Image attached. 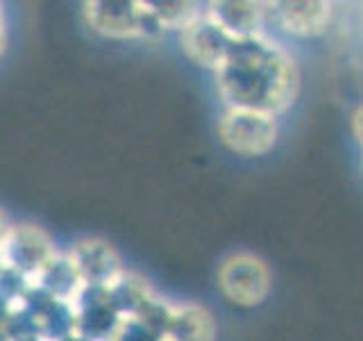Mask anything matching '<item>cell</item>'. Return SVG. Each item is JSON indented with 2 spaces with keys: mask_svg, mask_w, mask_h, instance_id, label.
<instances>
[{
  "mask_svg": "<svg viewBox=\"0 0 363 341\" xmlns=\"http://www.w3.org/2000/svg\"><path fill=\"white\" fill-rule=\"evenodd\" d=\"M5 264L18 276H37L55 259V248L45 232L34 225H11V232L0 250Z\"/></svg>",
  "mask_w": 363,
  "mask_h": 341,
  "instance_id": "cell-5",
  "label": "cell"
},
{
  "mask_svg": "<svg viewBox=\"0 0 363 341\" xmlns=\"http://www.w3.org/2000/svg\"><path fill=\"white\" fill-rule=\"evenodd\" d=\"M259 3H211L207 14L232 37H252L261 32L266 9Z\"/></svg>",
  "mask_w": 363,
  "mask_h": 341,
  "instance_id": "cell-10",
  "label": "cell"
},
{
  "mask_svg": "<svg viewBox=\"0 0 363 341\" xmlns=\"http://www.w3.org/2000/svg\"><path fill=\"white\" fill-rule=\"evenodd\" d=\"M270 14L279 26L298 37H313L320 34L332 18L329 3H272Z\"/></svg>",
  "mask_w": 363,
  "mask_h": 341,
  "instance_id": "cell-8",
  "label": "cell"
},
{
  "mask_svg": "<svg viewBox=\"0 0 363 341\" xmlns=\"http://www.w3.org/2000/svg\"><path fill=\"white\" fill-rule=\"evenodd\" d=\"M218 136L232 153L261 157L277 144L279 125L272 114L255 109H227L218 121Z\"/></svg>",
  "mask_w": 363,
  "mask_h": 341,
  "instance_id": "cell-2",
  "label": "cell"
},
{
  "mask_svg": "<svg viewBox=\"0 0 363 341\" xmlns=\"http://www.w3.org/2000/svg\"><path fill=\"white\" fill-rule=\"evenodd\" d=\"M216 323L200 305L182 303L170 307L166 341H213Z\"/></svg>",
  "mask_w": 363,
  "mask_h": 341,
  "instance_id": "cell-9",
  "label": "cell"
},
{
  "mask_svg": "<svg viewBox=\"0 0 363 341\" xmlns=\"http://www.w3.org/2000/svg\"><path fill=\"white\" fill-rule=\"evenodd\" d=\"M68 259H71V264L77 271L84 287L109 289L111 284H116L125 276L118 253L107 242H102V239L77 242L71 253H68Z\"/></svg>",
  "mask_w": 363,
  "mask_h": 341,
  "instance_id": "cell-6",
  "label": "cell"
},
{
  "mask_svg": "<svg viewBox=\"0 0 363 341\" xmlns=\"http://www.w3.org/2000/svg\"><path fill=\"white\" fill-rule=\"evenodd\" d=\"M352 125H354V134H357V141L361 146V153H363V107L357 109L354 114V121H352Z\"/></svg>",
  "mask_w": 363,
  "mask_h": 341,
  "instance_id": "cell-11",
  "label": "cell"
},
{
  "mask_svg": "<svg viewBox=\"0 0 363 341\" xmlns=\"http://www.w3.org/2000/svg\"><path fill=\"white\" fill-rule=\"evenodd\" d=\"M89 26L111 39H150L164 32L150 3H89Z\"/></svg>",
  "mask_w": 363,
  "mask_h": 341,
  "instance_id": "cell-3",
  "label": "cell"
},
{
  "mask_svg": "<svg viewBox=\"0 0 363 341\" xmlns=\"http://www.w3.org/2000/svg\"><path fill=\"white\" fill-rule=\"evenodd\" d=\"M236 37L227 34L218 23H216L207 9L200 11L193 16L184 28H182V48L191 57L193 62L207 68H218L223 57L230 48V43Z\"/></svg>",
  "mask_w": 363,
  "mask_h": 341,
  "instance_id": "cell-7",
  "label": "cell"
},
{
  "mask_svg": "<svg viewBox=\"0 0 363 341\" xmlns=\"http://www.w3.org/2000/svg\"><path fill=\"white\" fill-rule=\"evenodd\" d=\"M5 50V23H3V14H0V55Z\"/></svg>",
  "mask_w": 363,
  "mask_h": 341,
  "instance_id": "cell-13",
  "label": "cell"
},
{
  "mask_svg": "<svg viewBox=\"0 0 363 341\" xmlns=\"http://www.w3.org/2000/svg\"><path fill=\"white\" fill-rule=\"evenodd\" d=\"M216 85L227 109H255L275 117L293 105L300 73L277 41L257 32L230 43L216 68Z\"/></svg>",
  "mask_w": 363,
  "mask_h": 341,
  "instance_id": "cell-1",
  "label": "cell"
},
{
  "mask_svg": "<svg viewBox=\"0 0 363 341\" xmlns=\"http://www.w3.org/2000/svg\"><path fill=\"white\" fill-rule=\"evenodd\" d=\"M218 287L227 301L241 307H255L270 291V271L266 261L252 253H234L218 269Z\"/></svg>",
  "mask_w": 363,
  "mask_h": 341,
  "instance_id": "cell-4",
  "label": "cell"
},
{
  "mask_svg": "<svg viewBox=\"0 0 363 341\" xmlns=\"http://www.w3.org/2000/svg\"><path fill=\"white\" fill-rule=\"evenodd\" d=\"M9 232H11V223L7 221L5 212L0 210V250H3V246H5V242H7Z\"/></svg>",
  "mask_w": 363,
  "mask_h": 341,
  "instance_id": "cell-12",
  "label": "cell"
}]
</instances>
